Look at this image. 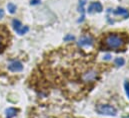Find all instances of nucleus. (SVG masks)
Wrapping results in <instances>:
<instances>
[{
	"mask_svg": "<svg viewBox=\"0 0 129 118\" xmlns=\"http://www.w3.org/2000/svg\"><path fill=\"white\" fill-rule=\"evenodd\" d=\"M84 5H85V0H79V6H78V8H79V12L81 13V17H80V19L78 20L79 23L83 22L84 19H85V9H84Z\"/></svg>",
	"mask_w": 129,
	"mask_h": 118,
	"instance_id": "nucleus-10",
	"label": "nucleus"
},
{
	"mask_svg": "<svg viewBox=\"0 0 129 118\" xmlns=\"http://www.w3.org/2000/svg\"><path fill=\"white\" fill-rule=\"evenodd\" d=\"M115 64H116V66H123L125 64V60H124L123 58H116L115 59Z\"/></svg>",
	"mask_w": 129,
	"mask_h": 118,
	"instance_id": "nucleus-13",
	"label": "nucleus"
},
{
	"mask_svg": "<svg viewBox=\"0 0 129 118\" xmlns=\"http://www.w3.org/2000/svg\"><path fill=\"white\" fill-rule=\"evenodd\" d=\"M12 26H13L14 30L16 31V33L19 34V35H24L29 31V28L27 26H23L21 24V22L17 19H14L12 21Z\"/></svg>",
	"mask_w": 129,
	"mask_h": 118,
	"instance_id": "nucleus-4",
	"label": "nucleus"
},
{
	"mask_svg": "<svg viewBox=\"0 0 129 118\" xmlns=\"http://www.w3.org/2000/svg\"><path fill=\"white\" fill-rule=\"evenodd\" d=\"M8 70L10 72H19L23 70V66L19 60H13L12 62L9 64Z\"/></svg>",
	"mask_w": 129,
	"mask_h": 118,
	"instance_id": "nucleus-7",
	"label": "nucleus"
},
{
	"mask_svg": "<svg viewBox=\"0 0 129 118\" xmlns=\"http://www.w3.org/2000/svg\"><path fill=\"white\" fill-rule=\"evenodd\" d=\"M74 40V36L73 35H66L64 37V41L65 42H69V41H73Z\"/></svg>",
	"mask_w": 129,
	"mask_h": 118,
	"instance_id": "nucleus-14",
	"label": "nucleus"
},
{
	"mask_svg": "<svg viewBox=\"0 0 129 118\" xmlns=\"http://www.w3.org/2000/svg\"><path fill=\"white\" fill-rule=\"evenodd\" d=\"M104 45H105V48L108 50H116L121 48L124 45V41L119 35L109 34L108 36H106L104 40Z\"/></svg>",
	"mask_w": 129,
	"mask_h": 118,
	"instance_id": "nucleus-1",
	"label": "nucleus"
},
{
	"mask_svg": "<svg viewBox=\"0 0 129 118\" xmlns=\"http://www.w3.org/2000/svg\"><path fill=\"white\" fill-rule=\"evenodd\" d=\"M16 115V109L15 108H8L6 110V116L7 118H12Z\"/></svg>",
	"mask_w": 129,
	"mask_h": 118,
	"instance_id": "nucleus-11",
	"label": "nucleus"
},
{
	"mask_svg": "<svg viewBox=\"0 0 129 118\" xmlns=\"http://www.w3.org/2000/svg\"><path fill=\"white\" fill-rule=\"evenodd\" d=\"M93 44V39L91 36H82L78 41V46L80 47H90Z\"/></svg>",
	"mask_w": 129,
	"mask_h": 118,
	"instance_id": "nucleus-6",
	"label": "nucleus"
},
{
	"mask_svg": "<svg viewBox=\"0 0 129 118\" xmlns=\"http://www.w3.org/2000/svg\"><path fill=\"white\" fill-rule=\"evenodd\" d=\"M113 14L115 15H120V16H123L124 18H129V11L125 8H122V7H119L115 10L112 11Z\"/></svg>",
	"mask_w": 129,
	"mask_h": 118,
	"instance_id": "nucleus-9",
	"label": "nucleus"
},
{
	"mask_svg": "<svg viewBox=\"0 0 129 118\" xmlns=\"http://www.w3.org/2000/svg\"><path fill=\"white\" fill-rule=\"evenodd\" d=\"M97 76H98V74H97L96 70H90L84 72V74H82L81 78H82L83 82H93V80H95L97 78Z\"/></svg>",
	"mask_w": 129,
	"mask_h": 118,
	"instance_id": "nucleus-5",
	"label": "nucleus"
},
{
	"mask_svg": "<svg viewBox=\"0 0 129 118\" xmlns=\"http://www.w3.org/2000/svg\"><path fill=\"white\" fill-rule=\"evenodd\" d=\"M3 17H4V11L0 8V19H2Z\"/></svg>",
	"mask_w": 129,
	"mask_h": 118,
	"instance_id": "nucleus-16",
	"label": "nucleus"
},
{
	"mask_svg": "<svg viewBox=\"0 0 129 118\" xmlns=\"http://www.w3.org/2000/svg\"><path fill=\"white\" fill-rule=\"evenodd\" d=\"M103 10V8H102V5H101V3L100 2H92L90 5H89V7H88V12L89 13H92V12H101Z\"/></svg>",
	"mask_w": 129,
	"mask_h": 118,
	"instance_id": "nucleus-8",
	"label": "nucleus"
},
{
	"mask_svg": "<svg viewBox=\"0 0 129 118\" xmlns=\"http://www.w3.org/2000/svg\"><path fill=\"white\" fill-rule=\"evenodd\" d=\"M96 110L98 113L105 115H116L117 113V110L111 105H104V104L98 105L96 107Z\"/></svg>",
	"mask_w": 129,
	"mask_h": 118,
	"instance_id": "nucleus-3",
	"label": "nucleus"
},
{
	"mask_svg": "<svg viewBox=\"0 0 129 118\" xmlns=\"http://www.w3.org/2000/svg\"><path fill=\"white\" fill-rule=\"evenodd\" d=\"M7 8H8V11H9L11 14H14V13L16 12V9H17L16 5H15V4H13V3H8Z\"/></svg>",
	"mask_w": 129,
	"mask_h": 118,
	"instance_id": "nucleus-12",
	"label": "nucleus"
},
{
	"mask_svg": "<svg viewBox=\"0 0 129 118\" xmlns=\"http://www.w3.org/2000/svg\"><path fill=\"white\" fill-rule=\"evenodd\" d=\"M10 42V32L4 25H0V54L5 51Z\"/></svg>",
	"mask_w": 129,
	"mask_h": 118,
	"instance_id": "nucleus-2",
	"label": "nucleus"
},
{
	"mask_svg": "<svg viewBox=\"0 0 129 118\" xmlns=\"http://www.w3.org/2000/svg\"><path fill=\"white\" fill-rule=\"evenodd\" d=\"M124 86H125L126 93H127V95H128V97H129V82H128V80H126V82H125V84H124Z\"/></svg>",
	"mask_w": 129,
	"mask_h": 118,
	"instance_id": "nucleus-15",
	"label": "nucleus"
},
{
	"mask_svg": "<svg viewBox=\"0 0 129 118\" xmlns=\"http://www.w3.org/2000/svg\"><path fill=\"white\" fill-rule=\"evenodd\" d=\"M110 58H111V56H110V55H106V56L104 57V59L107 60H110Z\"/></svg>",
	"mask_w": 129,
	"mask_h": 118,
	"instance_id": "nucleus-18",
	"label": "nucleus"
},
{
	"mask_svg": "<svg viewBox=\"0 0 129 118\" xmlns=\"http://www.w3.org/2000/svg\"><path fill=\"white\" fill-rule=\"evenodd\" d=\"M39 2H40L39 0H31V4H33V5H34V4H37V3H39Z\"/></svg>",
	"mask_w": 129,
	"mask_h": 118,
	"instance_id": "nucleus-17",
	"label": "nucleus"
}]
</instances>
